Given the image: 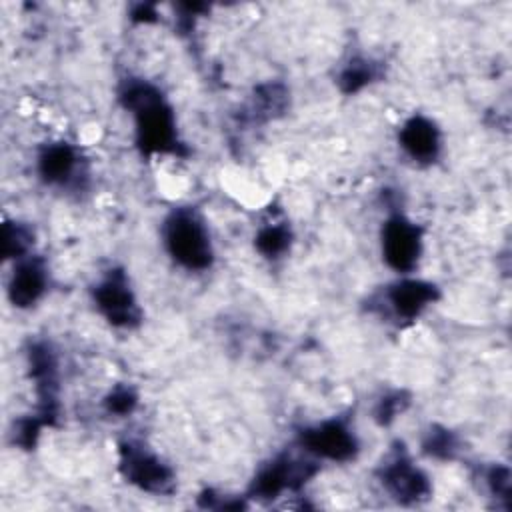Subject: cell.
Here are the masks:
<instances>
[{
    "label": "cell",
    "mask_w": 512,
    "mask_h": 512,
    "mask_svg": "<svg viewBox=\"0 0 512 512\" xmlns=\"http://www.w3.org/2000/svg\"><path fill=\"white\" fill-rule=\"evenodd\" d=\"M164 242L170 256L190 270H204L212 262L208 230L188 210H178L166 220Z\"/></svg>",
    "instance_id": "1"
},
{
    "label": "cell",
    "mask_w": 512,
    "mask_h": 512,
    "mask_svg": "<svg viewBox=\"0 0 512 512\" xmlns=\"http://www.w3.org/2000/svg\"><path fill=\"white\" fill-rule=\"evenodd\" d=\"M120 468L128 478V482L136 484L146 492L164 494L172 490V484H174L172 470L158 456L146 452L144 448H138L132 444L124 446Z\"/></svg>",
    "instance_id": "2"
},
{
    "label": "cell",
    "mask_w": 512,
    "mask_h": 512,
    "mask_svg": "<svg viewBox=\"0 0 512 512\" xmlns=\"http://www.w3.org/2000/svg\"><path fill=\"white\" fill-rule=\"evenodd\" d=\"M422 250L420 228L404 216H392L382 228V252L386 262L398 270L408 272L418 262Z\"/></svg>",
    "instance_id": "3"
},
{
    "label": "cell",
    "mask_w": 512,
    "mask_h": 512,
    "mask_svg": "<svg viewBox=\"0 0 512 512\" xmlns=\"http://www.w3.org/2000/svg\"><path fill=\"white\" fill-rule=\"evenodd\" d=\"M94 298L102 314L114 324L128 326L138 318L134 294L122 272H112L108 278H104L98 284Z\"/></svg>",
    "instance_id": "4"
},
{
    "label": "cell",
    "mask_w": 512,
    "mask_h": 512,
    "mask_svg": "<svg viewBox=\"0 0 512 512\" xmlns=\"http://www.w3.org/2000/svg\"><path fill=\"white\" fill-rule=\"evenodd\" d=\"M302 444L312 454L328 460H348L356 452V438L342 422H324L302 434Z\"/></svg>",
    "instance_id": "5"
},
{
    "label": "cell",
    "mask_w": 512,
    "mask_h": 512,
    "mask_svg": "<svg viewBox=\"0 0 512 512\" xmlns=\"http://www.w3.org/2000/svg\"><path fill=\"white\" fill-rule=\"evenodd\" d=\"M382 482L386 490L400 502H418L428 496V478L414 468L406 458H394L382 470Z\"/></svg>",
    "instance_id": "6"
},
{
    "label": "cell",
    "mask_w": 512,
    "mask_h": 512,
    "mask_svg": "<svg viewBox=\"0 0 512 512\" xmlns=\"http://www.w3.org/2000/svg\"><path fill=\"white\" fill-rule=\"evenodd\" d=\"M306 476H308V472L300 464L284 460V458L274 460L272 464H268L266 468L260 470V474L256 476V480L252 484V492L258 498H274L280 492H284L286 488H294L300 482H304Z\"/></svg>",
    "instance_id": "7"
},
{
    "label": "cell",
    "mask_w": 512,
    "mask_h": 512,
    "mask_svg": "<svg viewBox=\"0 0 512 512\" xmlns=\"http://www.w3.org/2000/svg\"><path fill=\"white\" fill-rule=\"evenodd\" d=\"M402 148L418 162H430L440 150L438 128L422 116L410 118L400 132Z\"/></svg>",
    "instance_id": "8"
},
{
    "label": "cell",
    "mask_w": 512,
    "mask_h": 512,
    "mask_svg": "<svg viewBox=\"0 0 512 512\" xmlns=\"http://www.w3.org/2000/svg\"><path fill=\"white\" fill-rule=\"evenodd\" d=\"M46 290V270L36 260H24L14 268L8 284L10 300L16 306L34 304Z\"/></svg>",
    "instance_id": "9"
},
{
    "label": "cell",
    "mask_w": 512,
    "mask_h": 512,
    "mask_svg": "<svg viewBox=\"0 0 512 512\" xmlns=\"http://www.w3.org/2000/svg\"><path fill=\"white\" fill-rule=\"evenodd\" d=\"M434 294H436V288L428 282L402 280L390 288L388 302L398 316L414 318L434 300Z\"/></svg>",
    "instance_id": "10"
},
{
    "label": "cell",
    "mask_w": 512,
    "mask_h": 512,
    "mask_svg": "<svg viewBox=\"0 0 512 512\" xmlns=\"http://www.w3.org/2000/svg\"><path fill=\"white\" fill-rule=\"evenodd\" d=\"M76 170V154L66 144H54L40 156V172L48 182L64 184Z\"/></svg>",
    "instance_id": "11"
},
{
    "label": "cell",
    "mask_w": 512,
    "mask_h": 512,
    "mask_svg": "<svg viewBox=\"0 0 512 512\" xmlns=\"http://www.w3.org/2000/svg\"><path fill=\"white\" fill-rule=\"evenodd\" d=\"M256 244H258V250L262 254L278 256L288 246V232L280 226H268V228L260 230V234L256 238Z\"/></svg>",
    "instance_id": "12"
},
{
    "label": "cell",
    "mask_w": 512,
    "mask_h": 512,
    "mask_svg": "<svg viewBox=\"0 0 512 512\" xmlns=\"http://www.w3.org/2000/svg\"><path fill=\"white\" fill-rule=\"evenodd\" d=\"M28 248V234L16 224H4V254L20 258Z\"/></svg>",
    "instance_id": "13"
},
{
    "label": "cell",
    "mask_w": 512,
    "mask_h": 512,
    "mask_svg": "<svg viewBox=\"0 0 512 512\" xmlns=\"http://www.w3.org/2000/svg\"><path fill=\"white\" fill-rule=\"evenodd\" d=\"M134 402H136V396L130 392V390H126V388H118L110 398H108V406H110V410H114V412H130L132 410V406H134Z\"/></svg>",
    "instance_id": "14"
}]
</instances>
